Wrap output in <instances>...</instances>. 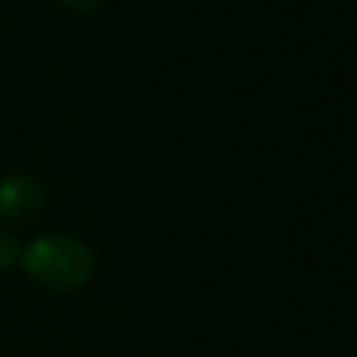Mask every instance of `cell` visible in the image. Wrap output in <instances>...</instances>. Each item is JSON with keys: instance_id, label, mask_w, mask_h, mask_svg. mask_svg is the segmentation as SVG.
Wrapping results in <instances>:
<instances>
[{"instance_id": "1", "label": "cell", "mask_w": 357, "mask_h": 357, "mask_svg": "<svg viewBox=\"0 0 357 357\" xmlns=\"http://www.w3.org/2000/svg\"><path fill=\"white\" fill-rule=\"evenodd\" d=\"M25 270L31 279L54 291H73L85 285L94 273V254L82 238L66 232L44 235L31 241V248L22 254Z\"/></svg>"}, {"instance_id": "2", "label": "cell", "mask_w": 357, "mask_h": 357, "mask_svg": "<svg viewBox=\"0 0 357 357\" xmlns=\"http://www.w3.org/2000/svg\"><path fill=\"white\" fill-rule=\"evenodd\" d=\"M47 207V191L35 176H10L0 182V216L16 226L35 222Z\"/></svg>"}, {"instance_id": "3", "label": "cell", "mask_w": 357, "mask_h": 357, "mask_svg": "<svg viewBox=\"0 0 357 357\" xmlns=\"http://www.w3.org/2000/svg\"><path fill=\"white\" fill-rule=\"evenodd\" d=\"M19 260H22V245H19V238L13 232H0V270L19 264Z\"/></svg>"}, {"instance_id": "4", "label": "cell", "mask_w": 357, "mask_h": 357, "mask_svg": "<svg viewBox=\"0 0 357 357\" xmlns=\"http://www.w3.org/2000/svg\"><path fill=\"white\" fill-rule=\"evenodd\" d=\"M63 3H69L73 10H94L100 0H63Z\"/></svg>"}]
</instances>
